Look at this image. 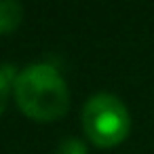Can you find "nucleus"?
<instances>
[{"instance_id":"5","label":"nucleus","mask_w":154,"mask_h":154,"mask_svg":"<svg viewBox=\"0 0 154 154\" xmlns=\"http://www.w3.org/2000/svg\"><path fill=\"white\" fill-rule=\"evenodd\" d=\"M57 154H87V146L76 137H68V139L59 141Z\"/></svg>"},{"instance_id":"4","label":"nucleus","mask_w":154,"mask_h":154,"mask_svg":"<svg viewBox=\"0 0 154 154\" xmlns=\"http://www.w3.org/2000/svg\"><path fill=\"white\" fill-rule=\"evenodd\" d=\"M15 70L11 66H0V114L5 112L7 108V101H9V91H11V85L15 82Z\"/></svg>"},{"instance_id":"3","label":"nucleus","mask_w":154,"mask_h":154,"mask_svg":"<svg viewBox=\"0 0 154 154\" xmlns=\"http://www.w3.org/2000/svg\"><path fill=\"white\" fill-rule=\"evenodd\" d=\"M23 9L19 0H0V34H11L21 23Z\"/></svg>"},{"instance_id":"1","label":"nucleus","mask_w":154,"mask_h":154,"mask_svg":"<svg viewBox=\"0 0 154 154\" xmlns=\"http://www.w3.org/2000/svg\"><path fill=\"white\" fill-rule=\"evenodd\" d=\"M13 91L21 112L42 122L61 118L70 103L68 85L51 63H32L21 70L13 82Z\"/></svg>"},{"instance_id":"2","label":"nucleus","mask_w":154,"mask_h":154,"mask_svg":"<svg viewBox=\"0 0 154 154\" xmlns=\"http://www.w3.org/2000/svg\"><path fill=\"white\" fill-rule=\"evenodd\" d=\"M82 129L95 146L112 148L129 135L131 116L127 106L116 95L97 93L85 103Z\"/></svg>"}]
</instances>
